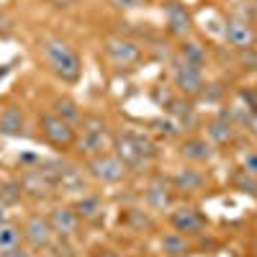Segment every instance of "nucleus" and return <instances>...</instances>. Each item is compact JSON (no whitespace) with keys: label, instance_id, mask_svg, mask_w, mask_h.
Here are the masks:
<instances>
[{"label":"nucleus","instance_id":"cd10ccee","mask_svg":"<svg viewBox=\"0 0 257 257\" xmlns=\"http://www.w3.org/2000/svg\"><path fill=\"white\" fill-rule=\"evenodd\" d=\"M239 100L244 103V108L249 113H257V88L254 85H244V88H239Z\"/></svg>","mask_w":257,"mask_h":257},{"label":"nucleus","instance_id":"473e14b6","mask_svg":"<svg viewBox=\"0 0 257 257\" xmlns=\"http://www.w3.org/2000/svg\"><path fill=\"white\" fill-rule=\"evenodd\" d=\"M3 257H34V254H31V249H29V247H24V244H18V247H13L11 252H6Z\"/></svg>","mask_w":257,"mask_h":257},{"label":"nucleus","instance_id":"2f4dec72","mask_svg":"<svg viewBox=\"0 0 257 257\" xmlns=\"http://www.w3.org/2000/svg\"><path fill=\"white\" fill-rule=\"evenodd\" d=\"M244 126H247V134L257 142V113H249L247 121H244Z\"/></svg>","mask_w":257,"mask_h":257},{"label":"nucleus","instance_id":"412c9836","mask_svg":"<svg viewBox=\"0 0 257 257\" xmlns=\"http://www.w3.org/2000/svg\"><path fill=\"white\" fill-rule=\"evenodd\" d=\"M178 57L203 70V67H206V62H208V49L201 44V41L183 39V41H180V49H178Z\"/></svg>","mask_w":257,"mask_h":257},{"label":"nucleus","instance_id":"2eb2a0df","mask_svg":"<svg viewBox=\"0 0 257 257\" xmlns=\"http://www.w3.org/2000/svg\"><path fill=\"white\" fill-rule=\"evenodd\" d=\"M165 111L180 128H190L193 123H196V105H193L190 98H183V95L180 98H170L165 103Z\"/></svg>","mask_w":257,"mask_h":257},{"label":"nucleus","instance_id":"9b49d317","mask_svg":"<svg viewBox=\"0 0 257 257\" xmlns=\"http://www.w3.org/2000/svg\"><path fill=\"white\" fill-rule=\"evenodd\" d=\"M47 219H49V224H52V229H54V234L59 239L75 237L77 229H80V216L75 213L72 206H54L47 213Z\"/></svg>","mask_w":257,"mask_h":257},{"label":"nucleus","instance_id":"f3484780","mask_svg":"<svg viewBox=\"0 0 257 257\" xmlns=\"http://www.w3.org/2000/svg\"><path fill=\"white\" fill-rule=\"evenodd\" d=\"M0 134L3 137H24L26 134V116L21 105H6L0 113Z\"/></svg>","mask_w":257,"mask_h":257},{"label":"nucleus","instance_id":"1a4fd4ad","mask_svg":"<svg viewBox=\"0 0 257 257\" xmlns=\"http://www.w3.org/2000/svg\"><path fill=\"white\" fill-rule=\"evenodd\" d=\"M170 224H173L175 231L185 234V237H198V234L206 231L208 219L203 216L198 208H193V206H180V208H175L173 213H170Z\"/></svg>","mask_w":257,"mask_h":257},{"label":"nucleus","instance_id":"c756f323","mask_svg":"<svg viewBox=\"0 0 257 257\" xmlns=\"http://www.w3.org/2000/svg\"><path fill=\"white\" fill-rule=\"evenodd\" d=\"M239 64L244 70H257V49L249 47V49H239Z\"/></svg>","mask_w":257,"mask_h":257},{"label":"nucleus","instance_id":"39448f33","mask_svg":"<svg viewBox=\"0 0 257 257\" xmlns=\"http://www.w3.org/2000/svg\"><path fill=\"white\" fill-rule=\"evenodd\" d=\"M88 173H90L98 183H103V185H118V183L126 180L128 167H126L116 155L105 152V155L90 157V162H88Z\"/></svg>","mask_w":257,"mask_h":257},{"label":"nucleus","instance_id":"ddd939ff","mask_svg":"<svg viewBox=\"0 0 257 257\" xmlns=\"http://www.w3.org/2000/svg\"><path fill=\"white\" fill-rule=\"evenodd\" d=\"M180 155L188 160V162H196V165H208L216 152H213V144L201 139V137H190L180 144Z\"/></svg>","mask_w":257,"mask_h":257},{"label":"nucleus","instance_id":"aec40b11","mask_svg":"<svg viewBox=\"0 0 257 257\" xmlns=\"http://www.w3.org/2000/svg\"><path fill=\"white\" fill-rule=\"evenodd\" d=\"M52 113H57L59 118H64V121L72 123V126H80V121L85 116L82 108H80V103L75 98H70V95H57L52 100Z\"/></svg>","mask_w":257,"mask_h":257},{"label":"nucleus","instance_id":"dca6fc26","mask_svg":"<svg viewBox=\"0 0 257 257\" xmlns=\"http://www.w3.org/2000/svg\"><path fill=\"white\" fill-rule=\"evenodd\" d=\"M206 137L216 147H229V144H234V139H237V126L229 123L221 116H216V118H211L206 123Z\"/></svg>","mask_w":257,"mask_h":257},{"label":"nucleus","instance_id":"4be33fe9","mask_svg":"<svg viewBox=\"0 0 257 257\" xmlns=\"http://www.w3.org/2000/svg\"><path fill=\"white\" fill-rule=\"evenodd\" d=\"M72 208L80 216V221H95V219L103 216V201L98 196H82Z\"/></svg>","mask_w":257,"mask_h":257},{"label":"nucleus","instance_id":"e433bc0d","mask_svg":"<svg viewBox=\"0 0 257 257\" xmlns=\"http://www.w3.org/2000/svg\"><path fill=\"white\" fill-rule=\"evenodd\" d=\"M254 254H257V244H254Z\"/></svg>","mask_w":257,"mask_h":257},{"label":"nucleus","instance_id":"b1692460","mask_svg":"<svg viewBox=\"0 0 257 257\" xmlns=\"http://www.w3.org/2000/svg\"><path fill=\"white\" fill-rule=\"evenodd\" d=\"M57 183L64 190H70V193H82L85 190V178H82L80 170H75V167H62L59 175H57Z\"/></svg>","mask_w":257,"mask_h":257},{"label":"nucleus","instance_id":"a878e982","mask_svg":"<svg viewBox=\"0 0 257 257\" xmlns=\"http://www.w3.org/2000/svg\"><path fill=\"white\" fill-rule=\"evenodd\" d=\"M128 134H132V139H134V144L139 149V155L144 157V162L157 157V144L152 142V137H149V134H142V132H128Z\"/></svg>","mask_w":257,"mask_h":257},{"label":"nucleus","instance_id":"7c9ffc66","mask_svg":"<svg viewBox=\"0 0 257 257\" xmlns=\"http://www.w3.org/2000/svg\"><path fill=\"white\" fill-rule=\"evenodd\" d=\"M242 170L257 178V149H249V152H244V157H242Z\"/></svg>","mask_w":257,"mask_h":257},{"label":"nucleus","instance_id":"7ed1b4c3","mask_svg":"<svg viewBox=\"0 0 257 257\" xmlns=\"http://www.w3.org/2000/svg\"><path fill=\"white\" fill-rule=\"evenodd\" d=\"M39 134L47 144H52L54 149H70L77 142V132L75 126L67 123L64 118H59L52 111H44L39 116Z\"/></svg>","mask_w":257,"mask_h":257},{"label":"nucleus","instance_id":"58836bf2","mask_svg":"<svg viewBox=\"0 0 257 257\" xmlns=\"http://www.w3.org/2000/svg\"><path fill=\"white\" fill-rule=\"evenodd\" d=\"M254 6H257V0H254Z\"/></svg>","mask_w":257,"mask_h":257},{"label":"nucleus","instance_id":"a211bd4d","mask_svg":"<svg viewBox=\"0 0 257 257\" xmlns=\"http://www.w3.org/2000/svg\"><path fill=\"white\" fill-rule=\"evenodd\" d=\"M173 185H175V190H183V193H201L208 185V180H206V175L201 173V170L183 167L180 173L173 178Z\"/></svg>","mask_w":257,"mask_h":257},{"label":"nucleus","instance_id":"9d476101","mask_svg":"<svg viewBox=\"0 0 257 257\" xmlns=\"http://www.w3.org/2000/svg\"><path fill=\"white\" fill-rule=\"evenodd\" d=\"M144 201L152 211H173V206H175V185H173V180L155 178L152 183H149V188L144 190Z\"/></svg>","mask_w":257,"mask_h":257},{"label":"nucleus","instance_id":"4468645a","mask_svg":"<svg viewBox=\"0 0 257 257\" xmlns=\"http://www.w3.org/2000/svg\"><path fill=\"white\" fill-rule=\"evenodd\" d=\"M111 149H113V155L128 167V170H137V167H142L144 165V157L139 155V149H137V144H134V139H132V134H118L116 139H113V144H111Z\"/></svg>","mask_w":257,"mask_h":257},{"label":"nucleus","instance_id":"c9c22d12","mask_svg":"<svg viewBox=\"0 0 257 257\" xmlns=\"http://www.w3.org/2000/svg\"><path fill=\"white\" fill-rule=\"evenodd\" d=\"M128 257H139V254H128Z\"/></svg>","mask_w":257,"mask_h":257},{"label":"nucleus","instance_id":"393cba45","mask_svg":"<svg viewBox=\"0 0 257 257\" xmlns=\"http://www.w3.org/2000/svg\"><path fill=\"white\" fill-rule=\"evenodd\" d=\"M121 221H126V226H132L134 231H144V229H152L155 226V221L149 219V213L142 211V208H126Z\"/></svg>","mask_w":257,"mask_h":257},{"label":"nucleus","instance_id":"c85d7f7f","mask_svg":"<svg viewBox=\"0 0 257 257\" xmlns=\"http://www.w3.org/2000/svg\"><path fill=\"white\" fill-rule=\"evenodd\" d=\"M152 126L157 128V132L160 134H165V137H170V139H175V137H180V132H183V128L173 121V118H157V121H152Z\"/></svg>","mask_w":257,"mask_h":257},{"label":"nucleus","instance_id":"0eeeda50","mask_svg":"<svg viewBox=\"0 0 257 257\" xmlns=\"http://www.w3.org/2000/svg\"><path fill=\"white\" fill-rule=\"evenodd\" d=\"M162 13L167 21V31L178 36V39H188L193 31V16L185 8L183 0H165L162 3Z\"/></svg>","mask_w":257,"mask_h":257},{"label":"nucleus","instance_id":"6ab92c4d","mask_svg":"<svg viewBox=\"0 0 257 257\" xmlns=\"http://www.w3.org/2000/svg\"><path fill=\"white\" fill-rule=\"evenodd\" d=\"M160 247H162L165 257H188V254L193 252V242L185 237V234H180V231H167V234H162Z\"/></svg>","mask_w":257,"mask_h":257},{"label":"nucleus","instance_id":"4c0bfd02","mask_svg":"<svg viewBox=\"0 0 257 257\" xmlns=\"http://www.w3.org/2000/svg\"><path fill=\"white\" fill-rule=\"evenodd\" d=\"M226 3H231V0H226Z\"/></svg>","mask_w":257,"mask_h":257},{"label":"nucleus","instance_id":"f257e3e1","mask_svg":"<svg viewBox=\"0 0 257 257\" xmlns=\"http://www.w3.org/2000/svg\"><path fill=\"white\" fill-rule=\"evenodd\" d=\"M44 57L49 62V67L52 72L62 80V82H77L80 75H82V62L77 57V52L67 44V41H62V39H47L44 44Z\"/></svg>","mask_w":257,"mask_h":257},{"label":"nucleus","instance_id":"6e6552de","mask_svg":"<svg viewBox=\"0 0 257 257\" xmlns=\"http://www.w3.org/2000/svg\"><path fill=\"white\" fill-rule=\"evenodd\" d=\"M54 229L49 224L47 216H41V213H34V216L26 219L24 224V239L31 249H49L54 244Z\"/></svg>","mask_w":257,"mask_h":257},{"label":"nucleus","instance_id":"f704fd0d","mask_svg":"<svg viewBox=\"0 0 257 257\" xmlns=\"http://www.w3.org/2000/svg\"><path fill=\"white\" fill-rule=\"evenodd\" d=\"M6 221V211H3V206H0V224Z\"/></svg>","mask_w":257,"mask_h":257},{"label":"nucleus","instance_id":"5701e85b","mask_svg":"<svg viewBox=\"0 0 257 257\" xmlns=\"http://www.w3.org/2000/svg\"><path fill=\"white\" fill-rule=\"evenodd\" d=\"M21 239H24V229L21 226H16L11 221L0 224V257H3L6 252H11L13 247H18Z\"/></svg>","mask_w":257,"mask_h":257},{"label":"nucleus","instance_id":"bb28decb","mask_svg":"<svg viewBox=\"0 0 257 257\" xmlns=\"http://www.w3.org/2000/svg\"><path fill=\"white\" fill-rule=\"evenodd\" d=\"M231 183H234V188H237V190L249 193V196H257V178L249 175V173H244V170H237L234 178H231Z\"/></svg>","mask_w":257,"mask_h":257},{"label":"nucleus","instance_id":"423d86ee","mask_svg":"<svg viewBox=\"0 0 257 257\" xmlns=\"http://www.w3.org/2000/svg\"><path fill=\"white\" fill-rule=\"evenodd\" d=\"M224 39H226V44L234 47V49H249V47H254L257 34H254V26H252L249 18L229 16L224 21Z\"/></svg>","mask_w":257,"mask_h":257},{"label":"nucleus","instance_id":"f03ea898","mask_svg":"<svg viewBox=\"0 0 257 257\" xmlns=\"http://www.w3.org/2000/svg\"><path fill=\"white\" fill-rule=\"evenodd\" d=\"M82 126V134L77 137V149L82 155L88 157H98V155H105L113 144V137L108 132V126H105V121L100 116H82L80 121Z\"/></svg>","mask_w":257,"mask_h":257},{"label":"nucleus","instance_id":"72a5a7b5","mask_svg":"<svg viewBox=\"0 0 257 257\" xmlns=\"http://www.w3.org/2000/svg\"><path fill=\"white\" fill-rule=\"evenodd\" d=\"M93 257H121L113 247H98V249H93Z\"/></svg>","mask_w":257,"mask_h":257},{"label":"nucleus","instance_id":"f8f14e48","mask_svg":"<svg viewBox=\"0 0 257 257\" xmlns=\"http://www.w3.org/2000/svg\"><path fill=\"white\" fill-rule=\"evenodd\" d=\"M103 52L108 54L116 64H123V67H128V64L139 62L142 57V49L134 44L132 39H123V36H113V39H105L103 44Z\"/></svg>","mask_w":257,"mask_h":257},{"label":"nucleus","instance_id":"20e7f679","mask_svg":"<svg viewBox=\"0 0 257 257\" xmlns=\"http://www.w3.org/2000/svg\"><path fill=\"white\" fill-rule=\"evenodd\" d=\"M173 82L183 98H201V93L206 90V77H203V70L190 64L185 59H175L173 62Z\"/></svg>","mask_w":257,"mask_h":257}]
</instances>
